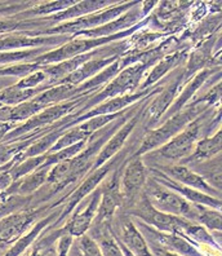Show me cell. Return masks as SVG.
<instances>
[{"mask_svg":"<svg viewBox=\"0 0 222 256\" xmlns=\"http://www.w3.org/2000/svg\"><path fill=\"white\" fill-rule=\"evenodd\" d=\"M16 126L17 127V123L14 122H9V123H0V141H3L4 138L6 136V134L12 130L13 127Z\"/></svg>","mask_w":222,"mask_h":256,"instance_id":"cell-43","label":"cell"},{"mask_svg":"<svg viewBox=\"0 0 222 256\" xmlns=\"http://www.w3.org/2000/svg\"><path fill=\"white\" fill-rule=\"evenodd\" d=\"M155 64L149 62V61H140V62H136L133 65H129L127 68H124V69L120 70L119 74L116 75L115 78L111 79L105 87L101 88L100 94H92L88 98L87 102L83 106V109L79 112L78 116L80 114H83V112H88L89 109H92V108L97 106L98 104L103 102V101L114 98V97L135 94L136 90L140 88V86H141L147 72Z\"/></svg>","mask_w":222,"mask_h":256,"instance_id":"cell-4","label":"cell"},{"mask_svg":"<svg viewBox=\"0 0 222 256\" xmlns=\"http://www.w3.org/2000/svg\"><path fill=\"white\" fill-rule=\"evenodd\" d=\"M69 256H103L100 246L89 234L75 238L70 248Z\"/></svg>","mask_w":222,"mask_h":256,"instance_id":"cell-36","label":"cell"},{"mask_svg":"<svg viewBox=\"0 0 222 256\" xmlns=\"http://www.w3.org/2000/svg\"><path fill=\"white\" fill-rule=\"evenodd\" d=\"M142 112H144V108L137 110V112L133 114L132 118L127 119V120L123 123L122 127H119L118 130L114 131V134H111V138H107L106 142L103 144V146L101 148L100 152H98L97 156H96V160H94L93 166H92L91 171H93V170L98 168V167H101L102 164H105L107 160H110L111 158H114L116 154L122 152L123 146L125 145L128 138L131 136V134L133 132L136 126H137V123L140 122Z\"/></svg>","mask_w":222,"mask_h":256,"instance_id":"cell-15","label":"cell"},{"mask_svg":"<svg viewBox=\"0 0 222 256\" xmlns=\"http://www.w3.org/2000/svg\"><path fill=\"white\" fill-rule=\"evenodd\" d=\"M122 178H120V194L123 202L129 203L132 206L144 192V186L149 178L147 167L144 158L138 154H133L124 164L122 166Z\"/></svg>","mask_w":222,"mask_h":256,"instance_id":"cell-11","label":"cell"},{"mask_svg":"<svg viewBox=\"0 0 222 256\" xmlns=\"http://www.w3.org/2000/svg\"><path fill=\"white\" fill-rule=\"evenodd\" d=\"M47 256H57L56 251H54V247L53 248H49V250L47 251Z\"/></svg>","mask_w":222,"mask_h":256,"instance_id":"cell-48","label":"cell"},{"mask_svg":"<svg viewBox=\"0 0 222 256\" xmlns=\"http://www.w3.org/2000/svg\"><path fill=\"white\" fill-rule=\"evenodd\" d=\"M151 252H153L154 256H181V255H177V254L169 252V251H166V250H159V248H153Z\"/></svg>","mask_w":222,"mask_h":256,"instance_id":"cell-46","label":"cell"},{"mask_svg":"<svg viewBox=\"0 0 222 256\" xmlns=\"http://www.w3.org/2000/svg\"><path fill=\"white\" fill-rule=\"evenodd\" d=\"M145 16L144 10H142L141 3L138 2L135 6H132L131 10L123 13L122 16L118 17L114 21L105 24V25L100 26V28H92V30H85V32H76L75 35H72L71 38H88V39H96V38H106L113 36V35L119 34V32H125L128 28H133V26L138 25L140 22L144 20Z\"/></svg>","mask_w":222,"mask_h":256,"instance_id":"cell-16","label":"cell"},{"mask_svg":"<svg viewBox=\"0 0 222 256\" xmlns=\"http://www.w3.org/2000/svg\"><path fill=\"white\" fill-rule=\"evenodd\" d=\"M184 84L185 79L184 70H182L177 76L173 78V80H171L168 84L163 87L162 92L158 94L154 100H151L147 109L144 110L145 112H142V116H146V123L149 124V128L155 127V124L164 116L167 110L172 106V104L175 102L179 94L181 92Z\"/></svg>","mask_w":222,"mask_h":256,"instance_id":"cell-13","label":"cell"},{"mask_svg":"<svg viewBox=\"0 0 222 256\" xmlns=\"http://www.w3.org/2000/svg\"><path fill=\"white\" fill-rule=\"evenodd\" d=\"M26 256H47V251L43 250V248L39 247L38 244H35L34 248H32V250L30 251Z\"/></svg>","mask_w":222,"mask_h":256,"instance_id":"cell-45","label":"cell"},{"mask_svg":"<svg viewBox=\"0 0 222 256\" xmlns=\"http://www.w3.org/2000/svg\"><path fill=\"white\" fill-rule=\"evenodd\" d=\"M181 236H184L185 238H188L190 242H193L194 244H203L207 246L215 247L216 250H220V244L216 240V238L213 237V234L210 230H207L204 226H202L201 224H197V222H191L188 228L185 229L181 233Z\"/></svg>","mask_w":222,"mask_h":256,"instance_id":"cell-35","label":"cell"},{"mask_svg":"<svg viewBox=\"0 0 222 256\" xmlns=\"http://www.w3.org/2000/svg\"><path fill=\"white\" fill-rule=\"evenodd\" d=\"M154 168V167H153ZM155 170L160 171L162 174L169 178L173 182H179V184L185 185V186L193 188L195 190H199L202 193H206L208 196H212V197L221 198V192L213 189L210 184H207L201 176L198 175L197 172H194L190 167L188 166L181 164H168V166H159V167H155Z\"/></svg>","mask_w":222,"mask_h":256,"instance_id":"cell-18","label":"cell"},{"mask_svg":"<svg viewBox=\"0 0 222 256\" xmlns=\"http://www.w3.org/2000/svg\"><path fill=\"white\" fill-rule=\"evenodd\" d=\"M124 152H120V156L119 153H118L114 158L107 160L105 164H102L101 167H98V168L89 172V176H87V178L81 182V184L76 188L75 190L70 194L69 198L66 200L65 206L62 207V211H61V215L58 216V219L52 224L50 228H58L60 222H63L70 214L74 212V210H75L88 196H91V194L100 186L101 182H102L103 180H105V178L118 167V166H120V163L124 162Z\"/></svg>","mask_w":222,"mask_h":256,"instance_id":"cell-8","label":"cell"},{"mask_svg":"<svg viewBox=\"0 0 222 256\" xmlns=\"http://www.w3.org/2000/svg\"><path fill=\"white\" fill-rule=\"evenodd\" d=\"M1 106H4V105H3V104H1V102H0V108H1Z\"/></svg>","mask_w":222,"mask_h":256,"instance_id":"cell-50","label":"cell"},{"mask_svg":"<svg viewBox=\"0 0 222 256\" xmlns=\"http://www.w3.org/2000/svg\"><path fill=\"white\" fill-rule=\"evenodd\" d=\"M217 42H220V35L212 34L206 40L199 43V46L193 52H190L186 60V68L184 70L185 83L191 78V75L197 74L201 70L207 68H217L213 64V60L220 58V54L216 58L213 56V50L216 48Z\"/></svg>","mask_w":222,"mask_h":256,"instance_id":"cell-21","label":"cell"},{"mask_svg":"<svg viewBox=\"0 0 222 256\" xmlns=\"http://www.w3.org/2000/svg\"><path fill=\"white\" fill-rule=\"evenodd\" d=\"M50 167L41 166L40 168L35 170L31 174L18 178L16 182H13L12 185L5 190L6 194H9V196H22V197L31 196L34 192L40 189L47 182V176Z\"/></svg>","mask_w":222,"mask_h":256,"instance_id":"cell-28","label":"cell"},{"mask_svg":"<svg viewBox=\"0 0 222 256\" xmlns=\"http://www.w3.org/2000/svg\"><path fill=\"white\" fill-rule=\"evenodd\" d=\"M74 240H75V238L72 237L71 234H69L67 232H65L62 229L60 237L57 238V240H56V247H54L56 255L57 256H69L70 248H71Z\"/></svg>","mask_w":222,"mask_h":256,"instance_id":"cell-40","label":"cell"},{"mask_svg":"<svg viewBox=\"0 0 222 256\" xmlns=\"http://www.w3.org/2000/svg\"><path fill=\"white\" fill-rule=\"evenodd\" d=\"M61 211H62V208H61L60 211H57V212L50 214L49 216H45V218H43L41 220H39L36 224L32 225L31 228L28 229L25 234L21 236L18 240L13 242L12 246L4 252L3 256H21L22 254L27 250L28 247L32 246V244L36 240V238L40 237L41 232H43L44 229L48 228L49 225H52L57 219H58V216L61 215Z\"/></svg>","mask_w":222,"mask_h":256,"instance_id":"cell-26","label":"cell"},{"mask_svg":"<svg viewBox=\"0 0 222 256\" xmlns=\"http://www.w3.org/2000/svg\"><path fill=\"white\" fill-rule=\"evenodd\" d=\"M145 197L150 202L154 208L169 215L179 216L195 222V204L181 197L179 193L171 190L164 185L155 182L153 178H147L144 186Z\"/></svg>","mask_w":222,"mask_h":256,"instance_id":"cell-7","label":"cell"},{"mask_svg":"<svg viewBox=\"0 0 222 256\" xmlns=\"http://www.w3.org/2000/svg\"><path fill=\"white\" fill-rule=\"evenodd\" d=\"M208 109L211 108L206 106L201 101L189 104L188 106H185L180 112L162 120L160 126L150 128L141 140V145L136 150L135 154L144 156L150 152L159 149Z\"/></svg>","mask_w":222,"mask_h":256,"instance_id":"cell-2","label":"cell"},{"mask_svg":"<svg viewBox=\"0 0 222 256\" xmlns=\"http://www.w3.org/2000/svg\"><path fill=\"white\" fill-rule=\"evenodd\" d=\"M211 112H212V108L206 110L202 116L194 119L190 124L186 126L180 134H177L175 138H171L167 144L157 149V152L150 153L151 156L157 158L158 160H167L171 164L176 162L180 163L186 160V158H189L190 154L193 153L198 141L203 138L202 136L203 132L207 134V132L213 130V116L208 119V116Z\"/></svg>","mask_w":222,"mask_h":256,"instance_id":"cell-1","label":"cell"},{"mask_svg":"<svg viewBox=\"0 0 222 256\" xmlns=\"http://www.w3.org/2000/svg\"><path fill=\"white\" fill-rule=\"evenodd\" d=\"M76 2L75 0H57V2H47V3H40L39 6L30 8L25 16H52L56 13H60L62 10H67L71 6H74Z\"/></svg>","mask_w":222,"mask_h":256,"instance_id":"cell-37","label":"cell"},{"mask_svg":"<svg viewBox=\"0 0 222 256\" xmlns=\"http://www.w3.org/2000/svg\"><path fill=\"white\" fill-rule=\"evenodd\" d=\"M115 240H116V242H118V244H119L120 248H122V251H123V254H124V256H135V255H133V254L131 252V251L128 250V248H127V247L124 246V244H122V242H120L119 240H118V238H115Z\"/></svg>","mask_w":222,"mask_h":256,"instance_id":"cell-47","label":"cell"},{"mask_svg":"<svg viewBox=\"0 0 222 256\" xmlns=\"http://www.w3.org/2000/svg\"><path fill=\"white\" fill-rule=\"evenodd\" d=\"M91 96L92 94L78 97V98H72V100L66 101V102L57 104V105H53V106L45 108V109L41 110L40 112H38L36 116L27 119L23 124H19L17 126L16 128H13L12 131H9L6 134L4 140H22V138H25V136H27V134H30V132H38L44 130V128H48L50 124H54L56 122L62 120L65 116H67L70 112H78L76 114L72 116V118H75V116H78L79 112L83 109L84 104L87 102V100Z\"/></svg>","mask_w":222,"mask_h":256,"instance_id":"cell-5","label":"cell"},{"mask_svg":"<svg viewBox=\"0 0 222 256\" xmlns=\"http://www.w3.org/2000/svg\"><path fill=\"white\" fill-rule=\"evenodd\" d=\"M188 48L184 50H177L172 54H167L163 58H160L154 66H151V72L146 74L145 79L142 80L141 86L138 88V91H144V90H150L155 87L158 82L162 80L168 72H172L173 69L179 68L184 61L188 60Z\"/></svg>","mask_w":222,"mask_h":256,"instance_id":"cell-24","label":"cell"},{"mask_svg":"<svg viewBox=\"0 0 222 256\" xmlns=\"http://www.w3.org/2000/svg\"><path fill=\"white\" fill-rule=\"evenodd\" d=\"M78 97H83V94H80V92H79L78 86L57 84L47 88L45 91L39 94L34 98L39 104H41L44 108H48L57 105V104L66 102V101H70L72 98H78Z\"/></svg>","mask_w":222,"mask_h":256,"instance_id":"cell-29","label":"cell"},{"mask_svg":"<svg viewBox=\"0 0 222 256\" xmlns=\"http://www.w3.org/2000/svg\"><path fill=\"white\" fill-rule=\"evenodd\" d=\"M22 24L16 21H1L0 20V34H4V32H10L13 30H16V28H21Z\"/></svg>","mask_w":222,"mask_h":256,"instance_id":"cell-41","label":"cell"},{"mask_svg":"<svg viewBox=\"0 0 222 256\" xmlns=\"http://www.w3.org/2000/svg\"><path fill=\"white\" fill-rule=\"evenodd\" d=\"M194 172L203 178L207 184H210L213 189L221 192L222 188V168H221V154L212 158V160H204L201 163L189 164Z\"/></svg>","mask_w":222,"mask_h":256,"instance_id":"cell-30","label":"cell"},{"mask_svg":"<svg viewBox=\"0 0 222 256\" xmlns=\"http://www.w3.org/2000/svg\"><path fill=\"white\" fill-rule=\"evenodd\" d=\"M5 251H6L5 246H0V256H3V255H4V252H5Z\"/></svg>","mask_w":222,"mask_h":256,"instance_id":"cell-49","label":"cell"},{"mask_svg":"<svg viewBox=\"0 0 222 256\" xmlns=\"http://www.w3.org/2000/svg\"><path fill=\"white\" fill-rule=\"evenodd\" d=\"M221 150L222 131L221 128H219L216 131V134H213V136H206V138H202L201 140L198 141L194 150H193V153L190 154V156L180 163L185 166H189L194 164V163H201L204 162V160H212V158L217 156L219 154H221Z\"/></svg>","mask_w":222,"mask_h":256,"instance_id":"cell-27","label":"cell"},{"mask_svg":"<svg viewBox=\"0 0 222 256\" xmlns=\"http://www.w3.org/2000/svg\"><path fill=\"white\" fill-rule=\"evenodd\" d=\"M147 171L151 172L150 178H153L155 182L164 185V186H167L168 189H171V190L176 192V193H179L181 197H184L185 200H189L190 203H194V204H202V206L210 207V208L221 211V206H222L221 198L212 197V196H208V194L202 193V192L199 190H195V189H193V188H189V186H185V185L179 184V182H173V180H171L169 178H167L164 174H162V172L158 171V170L153 168V167H150Z\"/></svg>","mask_w":222,"mask_h":256,"instance_id":"cell-20","label":"cell"},{"mask_svg":"<svg viewBox=\"0 0 222 256\" xmlns=\"http://www.w3.org/2000/svg\"><path fill=\"white\" fill-rule=\"evenodd\" d=\"M122 54H116V56L111 57H94V58L89 60L85 64L78 68L74 72L67 75L66 78L60 80L57 84H70V86H80L81 83H84L88 79L93 78L98 72H102L105 68L116 61ZM56 84V86H57Z\"/></svg>","mask_w":222,"mask_h":256,"instance_id":"cell-25","label":"cell"},{"mask_svg":"<svg viewBox=\"0 0 222 256\" xmlns=\"http://www.w3.org/2000/svg\"><path fill=\"white\" fill-rule=\"evenodd\" d=\"M149 22V17L142 20L138 25L133 26V28L125 30V32H119V34L113 35V36H106V38H96V39H88V38H71L65 44L60 46V47L50 50L38 58L34 60V64H38L40 66H47V65H54V64L62 62L66 60L74 58L80 54H88L91 50H96V48L103 47L107 44H111L116 40L124 39V38L129 36L133 32H137V28H141Z\"/></svg>","mask_w":222,"mask_h":256,"instance_id":"cell-3","label":"cell"},{"mask_svg":"<svg viewBox=\"0 0 222 256\" xmlns=\"http://www.w3.org/2000/svg\"><path fill=\"white\" fill-rule=\"evenodd\" d=\"M43 91H45V88L43 87L34 88V90H22V88L16 87V84H12L4 88L3 91H0V102L5 106H16L18 104L31 100Z\"/></svg>","mask_w":222,"mask_h":256,"instance_id":"cell-32","label":"cell"},{"mask_svg":"<svg viewBox=\"0 0 222 256\" xmlns=\"http://www.w3.org/2000/svg\"><path fill=\"white\" fill-rule=\"evenodd\" d=\"M40 212L41 210L22 208L0 219V246H8L25 234Z\"/></svg>","mask_w":222,"mask_h":256,"instance_id":"cell-12","label":"cell"},{"mask_svg":"<svg viewBox=\"0 0 222 256\" xmlns=\"http://www.w3.org/2000/svg\"><path fill=\"white\" fill-rule=\"evenodd\" d=\"M138 2H118L116 4L111 6L110 8L100 10V12H94L91 14H87L80 18L72 20L69 22H63L60 25L50 26L47 28V30H40V32H30V35H69L72 36L76 32H85V30H92V28H100V26L109 24L114 21L118 17H120L123 13L129 10L132 6H135Z\"/></svg>","mask_w":222,"mask_h":256,"instance_id":"cell-6","label":"cell"},{"mask_svg":"<svg viewBox=\"0 0 222 256\" xmlns=\"http://www.w3.org/2000/svg\"><path fill=\"white\" fill-rule=\"evenodd\" d=\"M118 2H110V0H81V2H76L74 6L62 10V12L45 17V22H48L50 26L60 25V24H63V22L72 21V20L91 14V13L106 10V8Z\"/></svg>","mask_w":222,"mask_h":256,"instance_id":"cell-23","label":"cell"},{"mask_svg":"<svg viewBox=\"0 0 222 256\" xmlns=\"http://www.w3.org/2000/svg\"><path fill=\"white\" fill-rule=\"evenodd\" d=\"M89 236L97 242L103 256H124L115 237L110 232V225L103 228H92V234Z\"/></svg>","mask_w":222,"mask_h":256,"instance_id":"cell-33","label":"cell"},{"mask_svg":"<svg viewBox=\"0 0 222 256\" xmlns=\"http://www.w3.org/2000/svg\"><path fill=\"white\" fill-rule=\"evenodd\" d=\"M127 112H128V110H124L122 112H116V114H111V116H93V118L87 119L84 122L72 126L69 130H65L62 136L56 141V144L50 148L48 153H56L58 150L71 146V145L76 144V142L88 141L94 134H97L98 131H101L105 126L113 123L114 120L119 119L120 116H123Z\"/></svg>","mask_w":222,"mask_h":256,"instance_id":"cell-10","label":"cell"},{"mask_svg":"<svg viewBox=\"0 0 222 256\" xmlns=\"http://www.w3.org/2000/svg\"><path fill=\"white\" fill-rule=\"evenodd\" d=\"M101 190L100 186L89 196V200L84 206H78L74 211L75 212L70 216V219L65 222V226L62 229L71 234L74 238H78L80 236L85 234L92 226L96 214H97L98 204H100Z\"/></svg>","mask_w":222,"mask_h":256,"instance_id":"cell-17","label":"cell"},{"mask_svg":"<svg viewBox=\"0 0 222 256\" xmlns=\"http://www.w3.org/2000/svg\"><path fill=\"white\" fill-rule=\"evenodd\" d=\"M119 232H115L110 225V232L115 238L122 242L129 251L135 256H154L151 252L150 247L147 244L146 240L138 230L133 220L122 219L119 222Z\"/></svg>","mask_w":222,"mask_h":256,"instance_id":"cell-22","label":"cell"},{"mask_svg":"<svg viewBox=\"0 0 222 256\" xmlns=\"http://www.w3.org/2000/svg\"><path fill=\"white\" fill-rule=\"evenodd\" d=\"M128 214L133 216L135 219L141 220L142 222L150 225L157 230L164 232V233H175V234H181L182 232L193 222L184 218L158 211L157 208L151 206L144 193L141 194L140 200L132 204L131 210H128Z\"/></svg>","mask_w":222,"mask_h":256,"instance_id":"cell-9","label":"cell"},{"mask_svg":"<svg viewBox=\"0 0 222 256\" xmlns=\"http://www.w3.org/2000/svg\"><path fill=\"white\" fill-rule=\"evenodd\" d=\"M220 72H221L220 66H217V68H207V69H203L199 72H197L193 78L189 79L184 84V87H182L181 92L179 94L175 102L172 104V106L167 110V112L160 120H164V119L169 118V116H175V114L181 112L185 106H188L191 98H194L195 94L199 91H202V87L208 83V80L212 78L213 75H216Z\"/></svg>","mask_w":222,"mask_h":256,"instance_id":"cell-19","label":"cell"},{"mask_svg":"<svg viewBox=\"0 0 222 256\" xmlns=\"http://www.w3.org/2000/svg\"><path fill=\"white\" fill-rule=\"evenodd\" d=\"M12 122V106H1L0 108V123Z\"/></svg>","mask_w":222,"mask_h":256,"instance_id":"cell-42","label":"cell"},{"mask_svg":"<svg viewBox=\"0 0 222 256\" xmlns=\"http://www.w3.org/2000/svg\"><path fill=\"white\" fill-rule=\"evenodd\" d=\"M195 211H197V215H195V222L197 224H201L202 226H204L211 233H213V232H221V211L202 206V204H195Z\"/></svg>","mask_w":222,"mask_h":256,"instance_id":"cell-34","label":"cell"},{"mask_svg":"<svg viewBox=\"0 0 222 256\" xmlns=\"http://www.w3.org/2000/svg\"><path fill=\"white\" fill-rule=\"evenodd\" d=\"M16 78H10V76H0V91H3L4 88L9 87V86L14 84Z\"/></svg>","mask_w":222,"mask_h":256,"instance_id":"cell-44","label":"cell"},{"mask_svg":"<svg viewBox=\"0 0 222 256\" xmlns=\"http://www.w3.org/2000/svg\"><path fill=\"white\" fill-rule=\"evenodd\" d=\"M48 75L44 72V70L39 69L36 70V72H31V74L26 75V76H23V78L19 79L18 82H16L14 84H16V87L18 88H22V90H34V88H40L44 86L47 84L48 83Z\"/></svg>","mask_w":222,"mask_h":256,"instance_id":"cell-39","label":"cell"},{"mask_svg":"<svg viewBox=\"0 0 222 256\" xmlns=\"http://www.w3.org/2000/svg\"><path fill=\"white\" fill-rule=\"evenodd\" d=\"M44 109L45 108L41 104H39L35 98L18 104L16 106H12V122L18 123L21 120H27V119L32 118Z\"/></svg>","mask_w":222,"mask_h":256,"instance_id":"cell-38","label":"cell"},{"mask_svg":"<svg viewBox=\"0 0 222 256\" xmlns=\"http://www.w3.org/2000/svg\"><path fill=\"white\" fill-rule=\"evenodd\" d=\"M69 35H30L8 34L0 38V52L4 50H32V48L60 47L69 40Z\"/></svg>","mask_w":222,"mask_h":256,"instance_id":"cell-14","label":"cell"},{"mask_svg":"<svg viewBox=\"0 0 222 256\" xmlns=\"http://www.w3.org/2000/svg\"><path fill=\"white\" fill-rule=\"evenodd\" d=\"M50 50V48H32V50H4L0 52V66L18 65V64H32L43 54Z\"/></svg>","mask_w":222,"mask_h":256,"instance_id":"cell-31","label":"cell"}]
</instances>
